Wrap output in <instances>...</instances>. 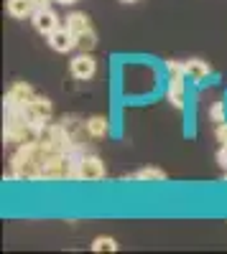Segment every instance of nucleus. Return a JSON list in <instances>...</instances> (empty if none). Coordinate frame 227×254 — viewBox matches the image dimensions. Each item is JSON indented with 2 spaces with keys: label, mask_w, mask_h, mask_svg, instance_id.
Wrapping results in <instances>:
<instances>
[{
  "label": "nucleus",
  "mask_w": 227,
  "mask_h": 254,
  "mask_svg": "<svg viewBox=\"0 0 227 254\" xmlns=\"http://www.w3.org/2000/svg\"><path fill=\"white\" fill-rule=\"evenodd\" d=\"M166 71H169V92L166 99L171 102V107L181 110L184 107V64L179 61H166Z\"/></svg>",
  "instance_id": "1"
},
{
  "label": "nucleus",
  "mask_w": 227,
  "mask_h": 254,
  "mask_svg": "<svg viewBox=\"0 0 227 254\" xmlns=\"http://www.w3.org/2000/svg\"><path fill=\"white\" fill-rule=\"evenodd\" d=\"M20 112H23V117H26L31 125L44 127V125L51 120V102H49L46 97H33L28 104H23V107H20Z\"/></svg>",
  "instance_id": "2"
},
{
  "label": "nucleus",
  "mask_w": 227,
  "mask_h": 254,
  "mask_svg": "<svg viewBox=\"0 0 227 254\" xmlns=\"http://www.w3.org/2000/svg\"><path fill=\"white\" fill-rule=\"evenodd\" d=\"M77 178L79 181H102L105 178V163L97 155H82L77 163Z\"/></svg>",
  "instance_id": "3"
},
{
  "label": "nucleus",
  "mask_w": 227,
  "mask_h": 254,
  "mask_svg": "<svg viewBox=\"0 0 227 254\" xmlns=\"http://www.w3.org/2000/svg\"><path fill=\"white\" fill-rule=\"evenodd\" d=\"M31 20H33V28H36L41 36H49V33H54V31L59 28V15H56L49 5L36 8V13L31 15Z\"/></svg>",
  "instance_id": "4"
},
{
  "label": "nucleus",
  "mask_w": 227,
  "mask_h": 254,
  "mask_svg": "<svg viewBox=\"0 0 227 254\" xmlns=\"http://www.w3.org/2000/svg\"><path fill=\"white\" fill-rule=\"evenodd\" d=\"M69 69H72V76H74V79L87 81V79H92L95 71H97V61L90 56V51H82L77 59H72Z\"/></svg>",
  "instance_id": "5"
},
{
  "label": "nucleus",
  "mask_w": 227,
  "mask_h": 254,
  "mask_svg": "<svg viewBox=\"0 0 227 254\" xmlns=\"http://www.w3.org/2000/svg\"><path fill=\"white\" fill-rule=\"evenodd\" d=\"M33 97H36V94H33V89L28 87V84H26V81H18V84H13L10 92L5 94V110H20V107H23V104H28Z\"/></svg>",
  "instance_id": "6"
},
{
  "label": "nucleus",
  "mask_w": 227,
  "mask_h": 254,
  "mask_svg": "<svg viewBox=\"0 0 227 254\" xmlns=\"http://www.w3.org/2000/svg\"><path fill=\"white\" fill-rule=\"evenodd\" d=\"M46 38H49V46H51L54 51H59V54H67V51H72V49L77 46V36H74L67 26H64V28L59 26V28H56L54 33H49Z\"/></svg>",
  "instance_id": "7"
},
{
  "label": "nucleus",
  "mask_w": 227,
  "mask_h": 254,
  "mask_svg": "<svg viewBox=\"0 0 227 254\" xmlns=\"http://www.w3.org/2000/svg\"><path fill=\"white\" fill-rule=\"evenodd\" d=\"M184 74H187L194 84H202L204 79H210L212 66L202 59H189V61H184Z\"/></svg>",
  "instance_id": "8"
},
{
  "label": "nucleus",
  "mask_w": 227,
  "mask_h": 254,
  "mask_svg": "<svg viewBox=\"0 0 227 254\" xmlns=\"http://www.w3.org/2000/svg\"><path fill=\"white\" fill-rule=\"evenodd\" d=\"M8 13L13 18H31L36 13L33 0H8Z\"/></svg>",
  "instance_id": "9"
},
{
  "label": "nucleus",
  "mask_w": 227,
  "mask_h": 254,
  "mask_svg": "<svg viewBox=\"0 0 227 254\" xmlns=\"http://www.w3.org/2000/svg\"><path fill=\"white\" fill-rule=\"evenodd\" d=\"M67 28H69L74 36H79V33L90 31L92 23H90V18H87L85 13H72V15H67Z\"/></svg>",
  "instance_id": "10"
},
{
  "label": "nucleus",
  "mask_w": 227,
  "mask_h": 254,
  "mask_svg": "<svg viewBox=\"0 0 227 254\" xmlns=\"http://www.w3.org/2000/svg\"><path fill=\"white\" fill-rule=\"evenodd\" d=\"M85 132L90 137H105L108 135V120L105 117H90L85 122Z\"/></svg>",
  "instance_id": "11"
},
{
  "label": "nucleus",
  "mask_w": 227,
  "mask_h": 254,
  "mask_svg": "<svg viewBox=\"0 0 227 254\" xmlns=\"http://www.w3.org/2000/svg\"><path fill=\"white\" fill-rule=\"evenodd\" d=\"M135 181H156V183H163L166 181V173L161 171V168H143V171H138L135 176H130Z\"/></svg>",
  "instance_id": "12"
},
{
  "label": "nucleus",
  "mask_w": 227,
  "mask_h": 254,
  "mask_svg": "<svg viewBox=\"0 0 227 254\" xmlns=\"http://www.w3.org/2000/svg\"><path fill=\"white\" fill-rule=\"evenodd\" d=\"M77 46H79L82 51H92V49L97 46V36H95V31L90 28V31H85V33H79V36H77Z\"/></svg>",
  "instance_id": "13"
},
{
  "label": "nucleus",
  "mask_w": 227,
  "mask_h": 254,
  "mask_svg": "<svg viewBox=\"0 0 227 254\" xmlns=\"http://www.w3.org/2000/svg\"><path fill=\"white\" fill-rule=\"evenodd\" d=\"M92 249L95 252H117V242L113 237H97L92 242Z\"/></svg>",
  "instance_id": "14"
},
{
  "label": "nucleus",
  "mask_w": 227,
  "mask_h": 254,
  "mask_svg": "<svg viewBox=\"0 0 227 254\" xmlns=\"http://www.w3.org/2000/svg\"><path fill=\"white\" fill-rule=\"evenodd\" d=\"M210 117H212L217 125H222V122H225V107H222V102H217L215 107L210 110Z\"/></svg>",
  "instance_id": "15"
},
{
  "label": "nucleus",
  "mask_w": 227,
  "mask_h": 254,
  "mask_svg": "<svg viewBox=\"0 0 227 254\" xmlns=\"http://www.w3.org/2000/svg\"><path fill=\"white\" fill-rule=\"evenodd\" d=\"M217 137H220V142L222 145H227V125L222 122V125H217Z\"/></svg>",
  "instance_id": "16"
},
{
  "label": "nucleus",
  "mask_w": 227,
  "mask_h": 254,
  "mask_svg": "<svg viewBox=\"0 0 227 254\" xmlns=\"http://www.w3.org/2000/svg\"><path fill=\"white\" fill-rule=\"evenodd\" d=\"M36 3V8H41V5H49V0H33Z\"/></svg>",
  "instance_id": "17"
},
{
  "label": "nucleus",
  "mask_w": 227,
  "mask_h": 254,
  "mask_svg": "<svg viewBox=\"0 0 227 254\" xmlns=\"http://www.w3.org/2000/svg\"><path fill=\"white\" fill-rule=\"evenodd\" d=\"M56 3H61V5H72V3H77V0H56Z\"/></svg>",
  "instance_id": "18"
},
{
  "label": "nucleus",
  "mask_w": 227,
  "mask_h": 254,
  "mask_svg": "<svg viewBox=\"0 0 227 254\" xmlns=\"http://www.w3.org/2000/svg\"><path fill=\"white\" fill-rule=\"evenodd\" d=\"M122 3H135V0H122Z\"/></svg>",
  "instance_id": "19"
}]
</instances>
